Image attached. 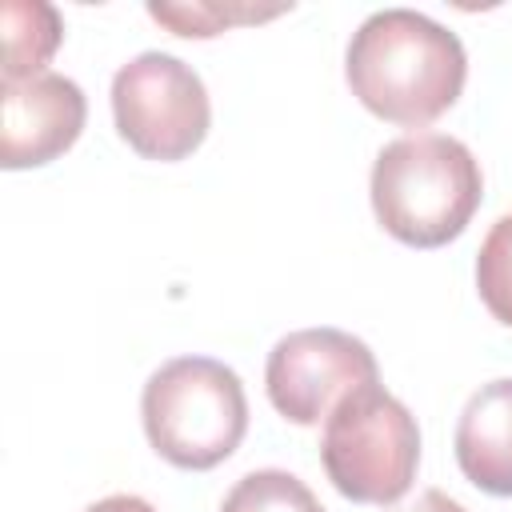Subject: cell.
Segmentation results:
<instances>
[{
  "instance_id": "1",
  "label": "cell",
  "mask_w": 512,
  "mask_h": 512,
  "mask_svg": "<svg viewBox=\"0 0 512 512\" xmlns=\"http://www.w3.org/2000/svg\"><path fill=\"white\" fill-rule=\"evenodd\" d=\"M344 76L352 96L380 120L420 128L464 92L468 56L452 28L412 8L372 12L348 40Z\"/></svg>"
},
{
  "instance_id": "2",
  "label": "cell",
  "mask_w": 512,
  "mask_h": 512,
  "mask_svg": "<svg viewBox=\"0 0 512 512\" xmlns=\"http://www.w3.org/2000/svg\"><path fill=\"white\" fill-rule=\"evenodd\" d=\"M480 192V164L456 136L412 132L384 144L372 164V212L408 248L456 240L480 208Z\"/></svg>"
},
{
  "instance_id": "3",
  "label": "cell",
  "mask_w": 512,
  "mask_h": 512,
  "mask_svg": "<svg viewBox=\"0 0 512 512\" xmlns=\"http://www.w3.org/2000/svg\"><path fill=\"white\" fill-rule=\"evenodd\" d=\"M148 444L176 468L204 472L228 460L248 432L240 376L212 356H176L160 364L140 396Z\"/></svg>"
},
{
  "instance_id": "4",
  "label": "cell",
  "mask_w": 512,
  "mask_h": 512,
  "mask_svg": "<svg viewBox=\"0 0 512 512\" xmlns=\"http://www.w3.org/2000/svg\"><path fill=\"white\" fill-rule=\"evenodd\" d=\"M320 460L340 496L356 504H396L420 464L416 416L380 384H364L324 420Z\"/></svg>"
},
{
  "instance_id": "5",
  "label": "cell",
  "mask_w": 512,
  "mask_h": 512,
  "mask_svg": "<svg viewBox=\"0 0 512 512\" xmlns=\"http://www.w3.org/2000/svg\"><path fill=\"white\" fill-rule=\"evenodd\" d=\"M116 132L148 160H184L212 124L204 80L172 52H140L112 76Z\"/></svg>"
},
{
  "instance_id": "6",
  "label": "cell",
  "mask_w": 512,
  "mask_h": 512,
  "mask_svg": "<svg viewBox=\"0 0 512 512\" xmlns=\"http://www.w3.org/2000/svg\"><path fill=\"white\" fill-rule=\"evenodd\" d=\"M272 408L292 424H320L344 396L376 384V356L340 328H300L276 340L264 368Z\"/></svg>"
},
{
  "instance_id": "7",
  "label": "cell",
  "mask_w": 512,
  "mask_h": 512,
  "mask_svg": "<svg viewBox=\"0 0 512 512\" xmlns=\"http://www.w3.org/2000/svg\"><path fill=\"white\" fill-rule=\"evenodd\" d=\"M4 140L0 164L4 168H40L68 152L84 128L88 104L76 80L60 72H44L20 84H4Z\"/></svg>"
},
{
  "instance_id": "8",
  "label": "cell",
  "mask_w": 512,
  "mask_h": 512,
  "mask_svg": "<svg viewBox=\"0 0 512 512\" xmlns=\"http://www.w3.org/2000/svg\"><path fill=\"white\" fill-rule=\"evenodd\" d=\"M456 464L488 496H512V380L468 396L456 420Z\"/></svg>"
},
{
  "instance_id": "9",
  "label": "cell",
  "mask_w": 512,
  "mask_h": 512,
  "mask_svg": "<svg viewBox=\"0 0 512 512\" xmlns=\"http://www.w3.org/2000/svg\"><path fill=\"white\" fill-rule=\"evenodd\" d=\"M4 84L44 76V64L60 48V12L44 0H4Z\"/></svg>"
},
{
  "instance_id": "10",
  "label": "cell",
  "mask_w": 512,
  "mask_h": 512,
  "mask_svg": "<svg viewBox=\"0 0 512 512\" xmlns=\"http://www.w3.org/2000/svg\"><path fill=\"white\" fill-rule=\"evenodd\" d=\"M220 512H324V504L300 476L284 468H260L232 484Z\"/></svg>"
},
{
  "instance_id": "11",
  "label": "cell",
  "mask_w": 512,
  "mask_h": 512,
  "mask_svg": "<svg viewBox=\"0 0 512 512\" xmlns=\"http://www.w3.org/2000/svg\"><path fill=\"white\" fill-rule=\"evenodd\" d=\"M476 288H480V300L484 308L512 328V212L500 216L484 244H480V256H476Z\"/></svg>"
},
{
  "instance_id": "12",
  "label": "cell",
  "mask_w": 512,
  "mask_h": 512,
  "mask_svg": "<svg viewBox=\"0 0 512 512\" xmlns=\"http://www.w3.org/2000/svg\"><path fill=\"white\" fill-rule=\"evenodd\" d=\"M284 8H240V4H148V16L168 24L176 36H216L224 32L228 24H240V20H264V16H276Z\"/></svg>"
},
{
  "instance_id": "13",
  "label": "cell",
  "mask_w": 512,
  "mask_h": 512,
  "mask_svg": "<svg viewBox=\"0 0 512 512\" xmlns=\"http://www.w3.org/2000/svg\"><path fill=\"white\" fill-rule=\"evenodd\" d=\"M84 512H156L144 496H132V492H116V496H104L96 504H88Z\"/></svg>"
},
{
  "instance_id": "14",
  "label": "cell",
  "mask_w": 512,
  "mask_h": 512,
  "mask_svg": "<svg viewBox=\"0 0 512 512\" xmlns=\"http://www.w3.org/2000/svg\"><path fill=\"white\" fill-rule=\"evenodd\" d=\"M396 512H468L464 504H456L452 496H444L440 488H428V492H420L408 508H396Z\"/></svg>"
}]
</instances>
